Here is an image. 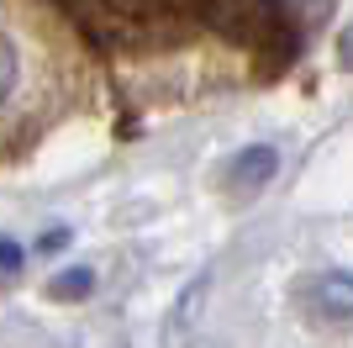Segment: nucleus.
<instances>
[{"mask_svg": "<svg viewBox=\"0 0 353 348\" xmlns=\"http://www.w3.org/2000/svg\"><path fill=\"white\" fill-rule=\"evenodd\" d=\"M348 48H353V32H348Z\"/></svg>", "mask_w": 353, "mask_h": 348, "instance_id": "obj_6", "label": "nucleus"}, {"mask_svg": "<svg viewBox=\"0 0 353 348\" xmlns=\"http://www.w3.org/2000/svg\"><path fill=\"white\" fill-rule=\"evenodd\" d=\"M16 79H21V58H16V48L6 43V37H0V106L11 101Z\"/></svg>", "mask_w": 353, "mask_h": 348, "instance_id": "obj_3", "label": "nucleus"}, {"mask_svg": "<svg viewBox=\"0 0 353 348\" xmlns=\"http://www.w3.org/2000/svg\"><path fill=\"white\" fill-rule=\"evenodd\" d=\"M90 285H95V275H90V269H74V275H53L48 296H53V301H69V296H85Z\"/></svg>", "mask_w": 353, "mask_h": 348, "instance_id": "obj_2", "label": "nucleus"}, {"mask_svg": "<svg viewBox=\"0 0 353 348\" xmlns=\"http://www.w3.org/2000/svg\"><path fill=\"white\" fill-rule=\"evenodd\" d=\"M63 243H69V227H53V232H48V238H43L37 248H63Z\"/></svg>", "mask_w": 353, "mask_h": 348, "instance_id": "obj_5", "label": "nucleus"}, {"mask_svg": "<svg viewBox=\"0 0 353 348\" xmlns=\"http://www.w3.org/2000/svg\"><path fill=\"white\" fill-rule=\"evenodd\" d=\"M27 264V253H21V243H11V238H0V280L6 275H16Z\"/></svg>", "mask_w": 353, "mask_h": 348, "instance_id": "obj_4", "label": "nucleus"}, {"mask_svg": "<svg viewBox=\"0 0 353 348\" xmlns=\"http://www.w3.org/2000/svg\"><path fill=\"white\" fill-rule=\"evenodd\" d=\"M274 164H280V153H274L269 143H259V148H243V153L232 159V185H243V190H259V185L269 180V174H274Z\"/></svg>", "mask_w": 353, "mask_h": 348, "instance_id": "obj_1", "label": "nucleus"}]
</instances>
